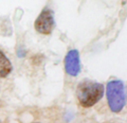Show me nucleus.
<instances>
[{
  "mask_svg": "<svg viewBox=\"0 0 127 123\" xmlns=\"http://www.w3.org/2000/svg\"><path fill=\"white\" fill-rule=\"evenodd\" d=\"M104 94V86L97 82L85 80L79 83L76 89V97L79 104L84 107H91L96 104Z\"/></svg>",
  "mask_w": 127,
  "mask_h": 123,
  "instance_id": "1",
  "label": "nucleus"
},
{
  "mask_svg": "<svg viewBox=\"0 0 127 123\" xmlns=\"http://www.w3.org/2000/svg\"><path fill=\"white\" fill-rule=\"evenodd\" d=\"M107 101L111 112L120 113L126 104V89L120 80H111L107 84Z\"/></svg>",
  "mask_w": 127,
  "mask_h": 123,
  "instance_id": "2",
  "label": "nucleus"
},
{
  "mask_svg": "<svg viewBox=\"0 0 127 123\" xmlns=\"http://www.w3.org/2000/svg\"><path fill=\"white\" fill-rule=\"evenodd\" d=\"M35 29L41 34H50L54 29V17L51 10L45 9L35 21Z\"/></svg>",
  "mask_w": 127,
  "mask_h": 123,
  "instance_id": "3",
  "label": "nucleus"
},
{
  "mask_svg": "<svg viewBox=\"0 0 127 123\" xmlns=\"http://www.w3.org/2000/svg\"><path fill=\"white\" fill-rule=\"evenodd\" d=\"M65 69L69 75L76 77L81 71V62L77 50H70L65 57Z\"/></svg>",
  "mask_w": 127,
  "mask_h": 123,
  "instance_id": "4",
  "label": "nucleus"
},
{
  "mask_svg": "<svg viewBox=\"0 0 127 123\" xmlns=\"http://www.w3.org/2000/svg\"><path fill=\"white\" fill-rule=\"evenodd\" d=\"M12 69H13V67H12L10 59L0 50V78L7 77L11 73Z\"/></svg>",
  "mask_w": 127,
  "mask_h": 123,
  "instance_id": "5",
  "label": "nucleus"
},
{
  "mask_svg": "<svg viewBox=\"0 0 127 123\" xmlns=\"http://www.w3.org/2000/svg\"><path fill=\"white\" fill-rule=\"evenodd\" d=\"M0 104H1V103H0Z\"/></svg>",
  "mask_w": 127,
  "mask_h": 123,
  "instance_id": "6",
  "label": "nucleus"
}]
</instances>
